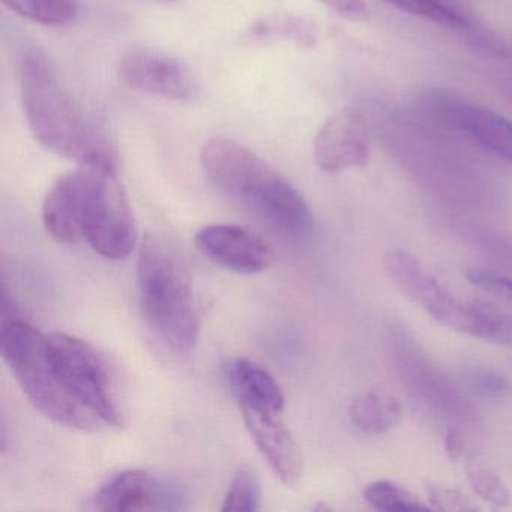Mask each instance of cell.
I'll use <instances>...</instances> for the list:
<instances>
[{
    "instance_id": "cell-17",
    "label": "cell",
    "mask_w": 512,
    "mask_h": 512,
    "mask_svg": "<svg viewBox=\"0 0 512 512\" xmlns=\"http://www.w3.org/2000/svg\"><path fill=\"white\" fill-rule=\"evenodd\" d=\"M20 17L43 26H67L79 14L76 0H2Z\"/></svg>"
},
{
    "instance_id": "cell-7",
    "label": "cell",
    "mask_w": 512,
    "mask_h": 512,
    "mask_svg": "<svg viewBox=\"0 0 512 512\" xmlns=\"http://www.w3.org/2000/svg\"><path fill=\"white\" fill-rule=\"evenodd\" d=\"M50 358L65 388L101 424L122 427L124 415L106 359L91 344L73 335H47Z\"/></svg>"
},
{
    "instance_id": "cell-14",
    "label": "cell",
    "mask_w": 512,
    "mask_h": 512,
    "mask_svg": "<svg viewBox=\"0 0 512 512\" xmlns=\"http://www.w3.org/2000/svg\"><path fill=\"white\" fill-rule=\"evenodd\" d=\"M95 506L107 512H139L169 508L166 487L145 470L131 469L107 481L95 496Z\"/></svg>"
},
{
    "instance_id": "cell-2",
    "label": "cell",
    "mask_w": 512,
    "mask_h": 512,
    "mask_svg": "<svg viewBox=\"0 0 512 512\" xmlns=\"http://www.w3.org/2000/svg\"><path fill=\"white\" fill-rule=\"evenodd\" d=\"M20 92L26 121L35 139L56 155L76 161H115L112 146L83 115L59 82L46 53L28 49L20 61Z\"/></svg>"
},
{
    "instance_id": "cell-19",
    "label": "cell",
    "mask_w": 512,
    "mask_h": 512,
    "mask_svg": "<svg viewBox=\"0 0 512 512\" xmlns=\"http://www.w3.org/2000/svg\"><path fill=\"white\" fill-rule=\"evenodd\" d=\"M383 2L403 13L419 17L425 22L434 23L442 28L458 29V31H470L473 28L466 16L442 4V0H383Z\"/></svg>"
},
{
    "instance_id": "cell-25",
    "label": "cell",
    "mask_w": 512,
    "mask_h": 512,
    "mask_svg": "<svg viewBox=\"0 0 512 512\" xmlns=\"http://www.w3.org/2000/svg\"><path fill=\"white\" fill-rule=\"evenodd\" d=\"M467 280L478 287L481 292L494 296L505 304L512 305V278L485 269H470L466 274Z\"/></svg>"
},
{
    "instance_id": "cell-12",
    "label": "cell",
    "mask_w": 512,
    "mask_h": 512,
    "mask_svg": "<svg viewBox=\"0 0 512 512\" xmlns=\"http://www.w3.org/2000/svg\"><path fill=\"white\" fill-rule=\"evenodd\" d=\"M196 245L212 262L238 274H259L274 262L262 239L232 224L203 227L197 232Z\"/></svg>"
},
{
    "instance_id": "cell-5",
    "label": "cell",
    "mask_w": 512,
    "mask_h": 512,
    "mask_svg": "<svg viewBox=\"0 0 512 512\" xmlns=\"http://www.w3.org/2000/svg\"><path fill=\"white\" fill-rule=\"evenodd\" d=\"M83 241L109 260L133 253L137 227L130 200L112 160L88 161L73 170Z\"/></svg>"
},
{
    "instance_id": "cell-16",
    "label": "cell",
    "mask_w": 512,
    "mask_h": 512,
    "mask_svg": "<svg viewBox=\"0 0 512 512\" xmlns=\"http://www.w3.org/2000/svg\"><path fill=\"white\" fill-rule=\"evenodd\" d=\"M349 418L364 433L382 434L400 424L403 409L394 394L374 388L352 398Z\"/></svg>"
},
{
    "instance_id": "cell-1",
    "label": "cell",
    "mask_w": 512,
    "mask_h": 512,
    "mask_svg": "<svg viewBox=\"0 0 512 512\" xmlns=\"http://www.w3.org/2000/svg\"><path fill=\"white\" fill-rule=\"evenodd\" d=\"M203 172L227 199L287 235H305L313 212L302 194L271 164L235 140L215 137L200 152Z\"/></svg>"
},
{
    "instance_id": "cell-6",
    "label": "cell",
    "mask_w": 512,
    "mask_h": 512,
    "mask_svg": "<svg viewBox=\"0 0 512 512\" xmlns=\"http://www.w3.org/2000/svg\"><path fill=\"white\" fill-rule=\"evenodd\" d=\"M386 353L401 385L422 406L427 407L449 427L473 428L478 412L469 398L449 379L425 352L415 335L400 322L386 329Z\"/></svg>"
},
{
    "instance_id": "cell-10",
    "label": "cell",
    "mask_w": 512,
    "mask_h": 512,
    "mask_svg": "<svg viewBox=\"0 0 512 512\" xmlns=\"http://www.w3.org/2000/svg\"><path fill=\"white\" fill-rule=\"evenodd\" d=\"M370 151L367 119L355 107L334 113L314 140V161L320 170L331 175L367 166Z\"/></svg>"
},
{
    "instance_id": "cell-4",
    "label": "cell",
    "mask_w": 512,
    "mask_h": 512,
    "mask_svg": "<svg viewBox=\"0 0 512 512\" xmlns=\"http://www.w3.org/2000/svg\"><path fill=\"white\" fill-rule=\"evenodd\" d=\"M0 349L20 388L44 416L77 430L100 427L101 422L62 383L50 358L47 335L13 316L2 320Z\"/></svg>"
},
{
    "instance_id": "cell-24",
    "label": "cell",
    "mask_w": 512,
    "mask_h": 512,
    "mask_svg": "<svg viewBox=\"0 0 512 512\" xmlns=\"http://www.w3.org/2000/svg\"><path fill=\"white\" fill-rule=\"evenodd\" d=\"M427 493L431 508L439 511H475L476 509L472 500L463 491L442 482L428 481Z\"/></svg>"
},
{
    "instance_id": "cell-13",
    "label": "cell",
    "mask_w": 512,
    "mask_h": 512,
    "mask_svg": "<svg viewBox=\"0 0 512 512\" xmlns=\"http://www.w3.org/2000/svg\"><path fill=\"white\" fill-rule=\"evenodd\" d=\"M239 407L248 433L274 470L275 476L287 487L298 485L304 473V458L295 437L278 418V413L242 404Z\"/></svg>"
},
{
    "instance_id": "cell-11",
    "label": "cell",
    "mask_w": 512,
    "mask_h": 512,
    "mask_svg": "<svg viewBox=\"0 0 512 512\" xmlns=\"http://www.w3.org/2000/svg\"><path fill=\"white\" fill-rule=\"evenodd\" d=\"M119 80L134 91L167 100L194 97L196 80L178 59L151 49H131L118 64Z\"/></svg>"
},
{
    "instance_id": "cell-15",
    "label": "cell",
    "mask_w": 512,
    "mask_h": 512,
    "mask_svg": "<svg viewBox=\"0 0 512 512\" xmlns=\"http://www.w3.org/2000/svg\"><path fill=\"white\" fill-rule=\"evenodd\" d=\"M229 377L233 394L242 406L272 413L283 410L286 403L283 391L262 365L247 358L236 359L230 367Z\"/></svg>"
},
{
    "instance_id": "cell-26",
    "label": "cell",
    "mask_w": 512,
    "mask_h": 512,
    "mask_svg": "<svg viewBox=\"0 0 512 512\" xmlns=\"http://www.w3.org/2000/svg\"><path fill=\"white\" fill-rule=\"evenodd\" d=\"M319 2L350 22L364 23L370 17V11L364 4V0H319Z\"/></svg>"
},
{
    "instance_id": "cell-8",
    "label": "cell",
    "mask_w": 512,
    "mask_h": 512,
    "mask_svg": "<svg viewBox=\"0 0 512 512\" xmlns=\"http://www.w3.org/2000/svg\"><path fill=\"white\" fill-rule=\"evenodd\" d=\"M385 269L395 286L440 325L472 337L478 335V304L455 299L415 256L403 250L389 251Z\"/></svg>"
},
{
    "instance_id": "cell-20",
    "label": "cell",
    "mask_w": 512,
    "mask_h": 512,
    "mask_svg": "<svg viewBox=\"0 0 512 512\" xmlns=\"http://www.w3.org/2000/svg\"><path fill=\"white\" fill-rule=\"evenodd\" d=\"M362 497L371 508L377 511H418V509L428 508L410 491L404 490L403 487L388 479H379L365 485Z\"/></svg>"
},
{
    "instance_id": "cell-18",
    "label": "cell",
    "mask_w": 512,
    "mask_h": 512,
    "mask_svg": "<svg viewBox=\"0 0 512 512\" xmlns=\"http://www.w3.org/2000/svg\"><path fill=\"white\" fill-rule=\"evenodd\" d=\"M464 461H466L464 470H466L467 481L476 496L494 506L511 505V491L494 467L475 455L467 454Z\"/></svg>"
},
{
    "instance_id": "cell-22",
    "label": "cell",
    "mask_w": 512,
    "mask_h": 512,
    "mask_svg": "<svg viewBox=\"0 0 512 512\" xmlns=\"http://www.w3.org/2000/svg\"><path fill=\"white\" fill-rule=\"evenodd\" d=\"M478 337L491 343L512 346V314L487 304H478Z\"/></svg>"
},
{
    "instance_id": "cell-3",
    "label": "cell",
    "mask_w": 512,
    "mask_h": 512,
    "mask_svg": "<svg viewBox=\"0 0 512 512\" xmlns=\"http://www.w3.org/2000/svg\"><path fill=\"white\" fill-rule=\"evenodd\" d=\"M140 299L155 334L178 353L196 346L200 320L193 287L178 254L157 238L145 239L137 262Z\"/></svg>"
},
{
    "instance_id": "cell-21",
    "label": "cell",
    "mask_w": 512,
    "mask_h": 512,
    "mask_svg": "<svg viewBox=\"0 0 512 512\" xmlns=\"http://www.w3.org/2000/svg\"><path fill=\"white\" fill-rule=\"evenodd\" d=\"M260 502H262V490H260L259 479L251 470H239L224 497L223 511H259Z\"/></svg>"
},
{
    "instance_id": "cell-9",
    "label": "cell",
    "mask_w": 512,
    "mask_h": 512,
    "mask_svg": "<svg viewBox=\"0 0 512 512\" xmlns=\"http://www.w3.org/2000/svg\"><path fill=\"white\" fill-rule=\"evenodd\" d=\"M427 103L443 124L512 164V122L508 118L481 104L440 91L428 95Z\"/></svg>"
},
{
    "instance_id": "cell-23",
    "label": "cell",
    "mask_w": 512,
    "mask_h": 512,
    "mask_svg": "<svg viewBox=\"0 0 512 512\" xmlns=\"http://www.w3.org/2000/svg\"><path fill=\"white\" fill-rule=\"evenodd\" d=\"M469 383L476 394L490 400H499L511 391L508 377L493 368H473L469 373Z\"/></svg>"
},
{
    "instance_id": "cell-27",
    "label": "cell",
    "mask_w": 512,
    "mask_h": 512,
    "mask_svg": "<svg viewBox=\"0 0 512 512\" xmlns=\"http://www.w3.org/2000/svg\"><path fill=\"white\" fill-rule=\"evenodd\" d=\"M466 439H464V430L457 427H449L445 434V449L448 457L458 463L467 457Z\"/></svg>"
}]
</instances>
